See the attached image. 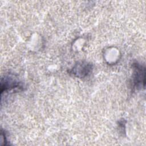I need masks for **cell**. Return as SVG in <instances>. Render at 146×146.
<instances>
[{
  "label": "cell",
  "instance_id": "1",
  "mask_svg": "<svg viewBox=\"0 0 146 146\" xmlns=\"http://www.w3.org/2000/svg\"><path fill=\"white\" fill-rule=\"evenodd\" d=\"M133 74L132 83L133 87L141 88L145 86V68L141 64L136 63L133 64Z\"/></svg>",
  "mask_w": 146,
  "mask_h": 146
},
{
  "label": "cell",
  "instance_id": "2",
  "mask_svg": "<svg viewBox=\"0 0 146 146\" xmlns=\"http://www.w3.org/2000/svg\"><path fill=\"white\" fill-rule=\"evenodd\" d=\"M92 66L87 63H78L72 69V73L78 77H85L91 71Z\"/></svg>",
  "mask_w": 146,
  "mask_h": 146
},
{
  "label": "cell",
  "instance_id": "3",
  "mask_svg": "<svg viewBox=\"0 0 146 146\" xmlns=\"http://www.w3.org/2000/svg\"><path fill=\"white\" fill-rule=\"evenodd\" d=\"M21 83L13 76H7L1 79V91L11 90L21 87Z\"/></svg>",
  "mask_w": 146,
  "mask_h": 146
}]
</instances>
